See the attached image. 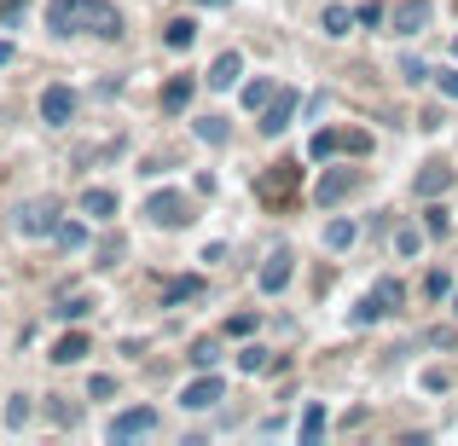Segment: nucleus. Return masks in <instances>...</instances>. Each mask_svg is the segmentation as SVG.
<instances>
[{"label": "nucleus", "mask_w": 458, "mask_h": 446, "mask_svg": "<svg viewBox=\"0 0 458 446\" xmlns=\"http://www.w3.org/2000/svg\"><path fill=\"white\" fill-rule=\"evenodd\" d=\"M441 93H447V99H458V70H441Z\"/></svg>", "instance_id": "e433bc0d"}, {"label": "nucleus", "mask_w": 458, "mask_h": 446, "mask_svg": "<svg viewBox=\"0 0 458 446\" xmlns=\"http://www.w3.org/2000/svg\"><path fill=\"white\" fill-rule=\"evenodd\" d=\"M354 23H360V12H354V6H325L319 29H325V35H348V29H354Z\"/></svg>", "instance_id": "6ab92c4d"}, {"label": "nucleus", "mask_w": 458, "mask_h": 446, "mask_svg": "<svg viewBox=\"0 0 458 446\" xmlns=\"http://www.w3.org/2000/svg\"><path fill=\"white\" fill-rule=\"evenodd\" d=\"M273 93H279V88H273L267 76H261V81H244V105H250V111H261V105H267Z\"/></svg>", "instance_id": "bb28decb"}, {"label": "nucleus", "mask_w": 458, "mask_h": 446, "mask_svg": "<svg viewBox=\"0 0 458 446\" xmlns=\"http://www.w3.org/2000/svg\"><path fill=\"white\" fill-rule=\"evenodd\" d=\"M336 151H348V134H313L308 139V156H313V163H331Z\"/></svg>", "instance_id": "aec40b11"}, {"label": "nucleus", "mask_w": 458, "mask_h": 446, "mask_svg": "<svg viewBox=\"0 0 458 446\" xmlns=\"http://www.w3.org/2000/svg\"><path fill=\"white\" fill-rule=\"evenodd\" d=\"M453 313H458V296H453Z\"/></svg>", "instance_id": "a19ab883"}, {"label": "nucleus", "mask_w": 458, "mask_h": 446, "mask_svg": "<svg viewBox=\"0 0 458 446\" xmlns=\"http://www.w3.org/2000/svg\"><path fill=\"white\" fill-rule=\"evenodd\" d=\"M70 116H76V88H47L41 93V122L47 128H70Z\"/></svg>", "instance_id": "0eeeda50"}, {"label": "nucleus", "mask_w": 458, "mask_h": 446, "mask_svg": "<svg viewBox=\"0 0 458 446\" xmlns=\"http://www.w3.org/2000/svg\"><path fill=\"white\" fill-rule=\"evenodd\" d=\"M53 238H58V249H81V244H88V226H81V221H58Z\"/></svg>", "instance_id": "412c9836"}, {"label": "nucleus", "mask_w": 458, "mask_h": 446, "mask_svg": "<svg viewBox=\"0 0 458 446\" xmlns=\"http://www.w3.org/2000/svg\"><path fill=\"white\" fill-rule=\"evenodd\" d=\"M53 313H58V319H70V324H76V319H88V313H93V301H88V296H64Z\"/></svg>", "instance_id": "a878e982"}, {"label": "nucleus", "mask_w": 458, "mask_h": 446, "mask_svg": "<svg viewBox=\"0 0 458 446\" xmlns=\"http://www.w3.org/2000/svg\"><path fill=\"white\" fill-rule=\"evenodd\" d=\"M0 64H12V41H0Z\"/></svg>", "instance_id": "4c0bfd02"}, {"label": "nucleus", "mask_w": 458, "mask_h": 446, "mask_svg": "<svg viewBox=\"0 0 458 446\" xmlns=\"http://www.w3.org/2000/svg\"><path fill=\"white\" fill-rule=\"evenodd\" d=\"M267 366H273V354H267V348H256V342L238 354V371H250V377H256V371H267Z\"/></svg>", "instance_id": "b1692460"}, {"label": "nucleus", "mask_w": 458, "mask_h": 446, "mask_svg": "<svg viewBox=\"0 0 458 446\" xmlns=\"http://www.w3.org/2000/svg\"><path fill=\"white\" fill-rule=\"evenodd\" d=\"M198 6H233V0H198Z\"/></svg>", "instance_id": "58836bf2"}, {"label": "nucleus", "mask_w": 458, "mask_h": 446, "mask_svg": "<svg viewBox=\"0 0 458 446\" xmlns=\"http://www.w3.org/2000/svg\"><path fill=\"white\" fill-rule=\"evenodd\" d=\"M238 76H244V58H238V53H221V58H215V70H209V88H215V93H226Z\"/></svg>", "instance_id": "2eb2a0df"}, {"label": "nucleus", "mask_w": 458, "mask_h": 446, "mask_svg": "<svg viewBox=\"0 0 458 446\" xmlns=\"http://www.w3.org/2000/svg\"><path fill=\"white\" fill-rule=\"evenodd\" d=\"M453 58H458V41H453Z\"/></svg>", "instance_id": "ea45409f"}, {"label": "nucleus", "mask_w": 458, "mask_h": 446, "mask_svg": "<svg viewBox=\"0 0 458 446\" xmlns=\"http://www.w3.org/2000/svg\"><path fill=\"white\" fill-rule=\"evenodd\" d=\"M256 331V313H238V319H226V336H250Z\"/></svg>", "instance_id": "f704fd0d"}, {"label": "nucleus", "mask_w": 458, "mask_h": 446, "mask_svg": "<svg viewBox=\"0 0 458 446\" xmlns=\"http://www.w3.org/2000/svg\"><path fill=\"white\" fill-rule=\"evenodd\" d=\"M354 12H360V23H366V29H377V23H383V18H389V12H383V6H377V0H366V6H354Z\"/></svg>", "instance_id": "2f4dec72"}, {"label": "nucleus", "mask_w": 458, "mask_h": 446, "mask_svg": "<svg viewBox=\"0 0 458 446\" xmlns=\"http://www.w3.org/2000/svg\"><path fill=\"white\" fill-rule=\"evenodd\" d=\"M146 215H151L157 226H186V221H191L180 191H151V198H146Z\"/></svg>", "instance_id": "6e6552de"}, {"label": "nucleus", "mask_w": 458, "mask_h": 446, "mask_svg": "<svg viewBox=\"0 0 458 446\" xmlns=\"http://www.w3.org/2000/svg\"><path fill=\"white\" fill-rule=\"evenodd\" d=\"M6 424H12V429H23V424H30V394H12V406H6Z\"/></svg>", "instance_id": "c85d7f7f"}, {"label": "nucleus", "mask_w": 458, "mask_h": 446, "mask_svg": "<svg viewBox=\"0 0 458 446\" xmlns=\"http://www.w3.org/2000/svg\"><path fill=\"white\" fill-rule=\"evenodd\" d=\"M418 244H424L418 232H401V238H394V249H401V256H418Z\"/></svg>", "instance_id": "c9c22d12"}, {"label": "nucleus", "mask_w": 458, "mask_h": 446, "mask_svg": "<svg viewBox=\"0 0 458 446\" xmlns=\"http://www.w3.org/2000/svg\"><path fill=\"white\" fill-rule=\"evenodd\" d=\"M453 186V163H424V168H418V180H412V191H418V198H441V191H447Z\"/></svg>", "instance_id": "9b49d317"}, {"label": "nucleus", "mask_w": 458, "mask_h": 446, "mask_svg": "<svg viewBox=\"0 0 458 446\" xmlns=\"http://www.w3.org/2000/svg\"><path fill=\"white\" fill-rule=\"evenodd\" d=\"M157 424H163V417H157L151 406H128V412L111 417V429H105V435H111V441H140V435H157Z\"/></svg>", "instance_id": "7ed1b4c3"}, {"label": "nucleus", "mask_w": 458, "mask_h": 446, "mask_svg": "<svg viewBox=\"0 0 458 446\" xmlns=\"http://www.w3.org/2000/svg\"><path fill=\"white\" fill-rule=\"evenodd\" d=\"M221 394H226V383L215 377V371H203L198 383H186V389H180V406H186V412H215V406H221Z\"/></svg>", "instance_id": "20e7f679"}, {"label": "nucleus", "mask_w": 458, "mask_h": 446, "mask_svg": "<svg viewBox=\"0 0 458 446\" xmlns=\"http://www.w3.org/2000/svg\"><path fill=\"white\" fill-rule=\"evenodd\" d=\"M111 394H116V377H93L88 383V400H111Z\"/></svg>", "instance_id": "473e14b6"}, {"label": "nucleus", "mask_w": 458, "mask_h": 446, "mask_svg": "<svg viewBox=\"0 0 458 446\" xmlns=\"http://www.w3.org/2000/svg\"><path fill=\"white\" fill-rule=\"evenodd\" d=\"M81 354H88V331H70V336H58V348H53V366H76Z\"/></svg>", "instance_id": "f3484780"}, {"label": "nucleus", "mask_w": 458, "mask_h": 446, "mask_svg": "<svg viewBox=\"0 0 458 446\" xmlns=\"http://www.w3.org/2000/svg\"><path fill=\"white\" fill-rule=\"evenodd\" d=\"M429 18H436V12H429V0H406V6H394V12H389L394 35H424V29H429Z\"/></svg>", "instance_id": "9d476101"}, {"label": "nucleus", "mask_w": 458, "mask_h": 446, "mask_svg": "<svg viewBox=\"0 0 458 446\" xmlns=\"http://www.w3.org/2000/svg\"><path fill=\"white\" fill-rule=\"evenodd\" d=\"M191 366H198V371H215V366H221V348H215L209 336H203V342H191Z\"/></svg>", "instance_id": "5701e85b"}, {"label": "nucleus", "mask_w": 458, "mask_h": 446, "mask_svg": "<svg viewBox=\"0 0 458 446\" xmlns=\"http://www.w3.org/2000/svg\"><path fill=\"white\" fill-rule=\"evenodd\" d=\"M291 116H296V93H291V88H279L267 105H261V122H256V128H261L267 139H279L284 128H291Z\"/></svg>", "instance_id": "39448f33"}, {"label": "nucleus", "mask_w": 458, "mask_h": 446, "mask_svg": "<svg viewBox=\"0 0 458 446\" xmlns=\"http://www.w3.org/2000/svg\"><path fill=\"white\" fill-rule=\"evenodd\" d=\"M354 244V221H331L325 226V249H348Z\"/></svg>", "instance_id": "393cba45"}, {"label": "nucleus", "mask_w": 458, "mask_h": 446, "mask_svg": "<svg viewBox=\"0 0 458 446\" xmlns=\"http://www.w3.org/2000/svg\"><path fill=\"white\" fill-rule=\"evenodd\" d=\"M81 215H88V221H111V215H116V191L88 186V191H81Z\"/></svg>", "instance_id": "4468645a"}, {"label": "nucleus", "mask_w": 458, "mask_h": 446, "mask_svg": "<svg viewBox=\"0 0 458 446\" xmlns=\"http://www.w3.org/2000/svg\"><path fill=\"white\" fill-rule=\"evenodd\" d=\"M93 18V0H47V29L53 35H81Z\"/></svg>", "instance_id": "f03ea898"}, {"label": "nucleus", "mask_w": 458, "mask_h": 446, "mask_svg": "<svg viewBox=\"0 0 458 446\" xmlns=\"http://www.w3.org/2000/svg\"><path fill=\"white\" fill-rule=\"evenodd\" d=\"M429 232H436V238H447V232H453V215L441 209L436 198H429Z\"/></svg>", "instance_id": "c756f323"}, {"label": "nucleus", "mask_w": 458, "mask_h": 446, "mask_svg": "<svg viewBox=\"0 0 458 446\" xmlns=\"http://www.w3.org/2000/svg\"><path fill=\"white\" fill-rule=\"evenodd\" d=\"M191 93H198V81H191V76H168V81H163V111L180 116V111L191 105Z\"/></svg>", "instance_id": "ddd939ff"}, {"label": "nucleus", "mask_w": 458, "mask_h": 446, "mask_svg": "<svg viewBox=\"0 0 458 446\" xmlns=\"http://www.w3.org/2000/svg\"><path fill=\"white\" fill-rule=\"evenodd\" d=\"M296 279V256H291V249H273V256H267V267H261V296H279L284 290V284H291Z\"/></svg>", "instance_id": "423d86ee"}, {"label": "nucleus", "mask_w": 458, "mask_h": 446, "mask_svg": "<svg viewBox=\"0 0 458 446\" xmlns=\"http://www.w3.org/2000/svg\"><path fill=\"white\" fill-rule=\"evenodd\" d=\"M401 76H406V81H412V88H418V81H429V76H436V70H429L424 58H401Z\"/></svg>", "instance_id": "7c9ffc66"}, {"label": "nucleus", "mask_w": 458, "mask_h": 446, "mask_svg": "<svg viewBox=\"0 0 458 446\" xmlns=\"http://www.w3.org/2000/svg\"><path fill=\"white\" fill-rule=\"evenodd\" d=\"M198 139L203 146H226V116H198Z\"/></svg>", "instance_id": "4be33fe9"}, {"label": "nucleus", "mask_w": 458, "mask_h": 446, "mask_svg": "<svg viewBox=\"0 0 458 446\" xmlns=\"http://www.w3.org/2000/svg\"><path fill=\"white\" fill-rule=\"evenodd\" d=\"M354 186H360V168H331V174L313 186V198H319V209H331V203H343Z\"/></svg>", "instance_id": "1a4fd4ad"}, {"label": "nucleus", "mask_w": 458, "mask_h": 446, "mask_svg": "<svg viewBox=\"0 0 458 446\" xmlns=\"http://www.w3.org/2000/svg\"><path fill=\"white\" fill-rule=\"evenodd\" d=\"M325 435V406H308V417H302V441H319Z\"/></svg>", "instance_id": "cd10ccee"}, {"label": "nucleus", "mask_w": 458, "mask_h": 446, "mask_svg": "<svg viewBox=\"0 0 458 446\" xmlns=\"http://www.w3.org/2000/svg\"><path fill=\"white\" fill-rule=\"evenodd\" d=\"M203 296V279H168L163 284V307H180V301H198Z\"/></svg>", "instance_id": "a211bd4d"}, {"label": "nucleus", "mask_w": 458, "mask_h": 446, "mask_svg": "<svg viewBox=\"0 0 458 446\" xmlns=\"http://www.w3.org/2000/svg\"><path fill=\"white\" fill-rule=\"evenodd\" d=\"M191 41H198V23H191V18H174V23H163V46H168V53H186Z\"/></svg>", "instance_id": "dca6fc26"}, {"label": "nucleus", "mask_w": 458, "mask_h": 446, "mask_svg": "<svg viewBox=\"0 0 458 446\" xmlns=\"http://www.w3.org/2000/svg\"><path fill=\"white\" fill-rule=\"evenodd\" d=\"M401 296H406L401 279H377L366 296H360V307L348 313V324H371V319H383V313H394V307H401Z\"/></svg>", "instance_id": "f257e3e1"}, {"label": "nucleus", "mask_w": 458, "mask_h": 446, "mask_svg": "<svg viewBox=\"0 0 458 446\" xmlns=\"http://www.w3.org/2000/svg\"><path fill=\"white\" fill-rule=\"evenodd\" d=\"M116 256H123V238H105L99 244V267H116Z\"/></svg>", "instance_id": "72a5a7b5"}, {"label": "nucleus", "mask_w": 458, "mask_h": 446, "mask_svg": "<svg viewBox=\"0 0 458 446\" xmlns=\"http://www.w3.org/2000/svg\"><path fill=\"white\" fill-rule=\"evenodd\" d=\"M58 226V203L47 198V203H23L18 209V232H53Z\"/></svg>", "instance_id": "f8f14e48"}]
</instances>
